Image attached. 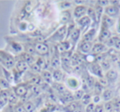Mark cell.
<instances>
[{
    "label": "cell",
    "instance_id": "6da1fadb",
    "mask_svg": "<svg viewBox=\"0 0 120 112\" xmlns=\"http://www.w3.org/2000/svg\"><path fill=\"white\" fill-rule=\"evenodd\" d=\"M0 61H2L3 64L8 69H11L15 66V61H14L13 57L3 51H0Z\"/></svg>",
    "mask_w": 120,
    "mask_h": 112
},
{
    "label": "cell",
    "instance_id": "7a4b0ae2",
    "mask_svg": "<svg viewBox=\"0 0 120 112\" xmlns=\"http://www.w3.org/2000/svg\"><path fill=\"white\" fill-rule=\"evenodd\" d=\"M34 48H35V52L38 55L41 56H46L49 54V46L45 43H42V42H37V43H34Z\"/></svg>",
    "mask_w": 120,
    "mask_h": 112
},
{
    "label": "cell",
    "instance_id": "3957f363",
    "mask_svg": "<svg viewBox=\"0 0 120 112\" xmlns=\"http://www.w3.org/2000/svg\"><path fill=\"white\" fill-rule=\"evenodd\" d=\"M105 15L109 17H115L119 14V7L117 5H109L105 8Z\"/></svg>",
    "mask_w": 120,
    "mask_h": 112
},
{
    "label": "cell",
    "instance_id": "277c9868",
    "mask_svg": "<svg viewBox=\"0 0 120 112\" xmlns=\"http://www.w3.org/2000/svg\"><path fill=\"white\" fill-rule=\"evenodd\" d=\"M66 83V86L69 88L71 89H74V90H77L79 89L81 85V83L78 79H77L76 77H68L65 80Z\"/></svg>",
    "mask_w": 120,
    "mask_h": 112
},
{
    "label": "cell",
    "instance_id": "5b68a950",
    "mask_svg": "<svg viewBox=\"0 0 120 112\" xmlns=\"http://www.w3.org/2000/svg\"><path fill=\"white\" fill-rule=\"evenodd\" d=\"M13 92L15 93L16 96L20 97H25L27 94V92H28V88L26 84H18L17 85L15 88H13Z\"/></svg>",
    "mask_w": 120,
    "mask_h": 112
},
{
    "label": "cell",
    "instance_id": "8992f818",
    "mask_svg": "<svg viewBox=\"0 0 120 112\" xmlns=\"http://www.w3.org/2000/svg\"><path fill=\"white\" fill-rule=\"evenodd\" d=\"M90 72L95 76H98L99 78H104L103 74V70H102L100 65H99L98 63H91L89 67Z\"/></svg>",
    "mask_w": 120,
    "mask_h": 112
},
{
    "label": "cell",
    "instance_id": "52a82bcc",
    "mask_svg": "<svg viewBox=\"0 0 120 112\" xmlns=\"http://www.w3.org/2000/svg\"><path fill=\"white\" fill-rule=\"evenodd\" d=\"M110 38H111V33H110L109 30L105 28V27L101 26L100 33L99 35V40L100 41V43H103L105 42H108Z\"/></svg>",
    "mask_w": 120,
    "mask_h": 112
},
{
    "label": "cell",
    "instance_id": "ba28073f",
    "mask_svg": "<svg viewBox=\"0 0 120 112\" xmlns=\"http://www.w3.org/2000/svg\"><path fill=\"white\" fill-rule=\"evenodd\" d=\"M68 36L70 37V38L74 42L78 41L79 38H80V35H81V30L78 28H72V27H70V28L68 30Z\"/></svg>",
    "mask_w": 120,
    "mask_h": 112
},
{
    "label": "cell",
    "instance_id": "9c48e42d",
    "mask_svg": "<svg viewBox=\"0 0 120 112\" xmlns=\"http://www.w3.org/2000/svg\"><path fill=\"white\" fill-rule=\"evenodd\" d=\"M87 12V7L83 5H78L74 9V17L77 19L85 17Z\"/></svg>",
    "mask_w": 120,
    "mask_h": 112
},
{
    "label": "cell",
    "instance_id": "30bf717a",
    "mask_svg": "<svg viewBox=\"0 0 120 112\" xmlns=\"http://www.w3.org/2000/svg\"><path fill=\"white\" fill-rule=\"evenodd\" d=\"M71 48V44L68 41H64L60 42L58 45H57V51L61 54L66 53Z\"/></svg>",
    "mask_w": 120,
    "mask_h": 112
},
{
    "label": "cell",
    "instance_id": "8fae6325",
    "mask_svg": "<svg viewBox=\"0 0 120 112\" xmlns=\"http://www.w3.org/2000/svg\"><path fill=\"white\" fill-rule=\"evenodd\" d=\"M107 50V48L104 43H95L92 46V48H91V53L92 54H95V55H97V54H100V53L106 51Z\"/></svg>",
    "mask_w": 120,
    "mask_h": 112
},
{
    "label": "cell",
    "instance_id": "7c38bea8",
    "mask_svg": "<svg viewBox=\"0 0 120 112\" xmlns=\"http://www.w3.org/2000/svg\"><path fill=\"white\" fill-rule=\"evenodd\" d=\"M67 31H68V30H67V28H66V25H64L63 27H61V28L57 30V32L53 36V38L54 40L61 41V40H63V38L65 37L66 34H67Z\"/></svg>",
    "mask_w": 120,
    "mask_h": 112
},
{
    "label": "cell",
    "instance_id": "4fadbf2b",
    "mask_svg": "<svg viewBox=\"0 0 120 112\" xmlns=\"http://www.w3.org/2000/svg\"><path fill=\"white\" fill-rule=\"evenodd\" d=\"M15 66H16V69H17V70L18 71L20 74H22V73H23V72H26V71L28 70V69L30 68L29 65L27 64L26 61H24L23 60H22V59L19 60V61L16 63Z\"/></svg>",
    "mask_w": 120,
    "mask_h": 112
},
{
    "label": "cell",
    "instance_id": "5bb4252c",
    "mask_svg": "<svg viewBox=\"0 0 120 112\" xmlns=\"http://www.w3.org/2000/svg\"><path fill=\"white\" fill-rule=\"evenodd\" d=\"M9 102L8 90H3L0 93V109L4 107Z\"/></svg>",
    "mask_w": 120,
    "mask_h": 112
},
{
    "label": "cell",
    "instance_id": "9a60e30c",
    "mask_svg": "<svg viewBox=\"0 0 120 112\" xmlns=\"http://www.w3.org/2000/svg\"><path fill=\"white\" fill-rule=\"evenodd\" d=\"M61 58H60V56L58 54V53H54L53 56H52L51 58V61H50V64H51V66L53 68L54 70H58L61 66Z\"/></svg>",
    "mask_w": 120,
    "mask_h": 112
},
{
    "label": "cell",
    "instance_id": "2e32d148",
    "mask_svg": "<svg viewBox=\"0 0 120 112\" xmlns=\"http://www.w3.org/2000/svg\"><path fill=\"white\" fill-rule=\"evenodd\" d=\"M114 24V20L112 17H108L107 15H104L102 18V25L101 26L105 27L107 29H109Z\"/></svg>",
    "mask_w": 120,
    "mask_h": 112
},
{
    "label": "cell",
    "instance_id": "e0dca14e",
    "mask_svg": "<svg viewBox=\"0 0 120 112\" xmlns=\"http://www.w3.org/2000/svg\"><path fill=\"white\" fill-rule=\"evenodd\" d=\"M91 23V19L86 15L85 17H82V18L77 20V24L79 25V26H81L82 28H86V27L89 26Z\"/></svg>",
    "mask_w": 120,
    "mask_h": 112
},
{
    "label": "cell",
    "instance_id": "ac0fdd59",
    "mask_svg": "<svg viewBox=\"0 0 120 112\" xmlns=\"http://www.w3.org/2000/svg\"><path fill=\"white\" fill-rule=\"evenodd\" d=\"M92 46H93V44H92L91 43H90V42L82 41V43H81L80 47H79V49L81 50L82 52L86 54V53H89L90 51H91Z\"/></svg>",
    "mask_w": 120,
    "mask_h": 112
},
{
    "label": "cell",
    "instance_id": "d6986e66",
    "mask_svg": "<svg viewBox=\"0 0 120 112\" xmlns=\"http://www.w3.org/2000/svg\"><path fill=\"white\" fill-rule=\"evenodd\" d=\"M71 19V13L68 10H64L60 13V22L62 24H66Z\"/></svg>",
    "mask_w": 120,
    "mask_h": 112
},
{
    "label": "cell",
    "instance_id": "ffe728a7",
    "mask_svg": "<svg viewBox=\"0 0 120 112\" xmlns=\"http://www.w3.org/2000/svg\"><path fill=\"white\" fill-rule=\"evenodd\" d=\"M118 78V73L115 70L113 69H110L107 71L106 74H105V79L107 80L110 81V82H113L115 81Z\"/></svg>",
    "mask_w": 120,
    "mask_h": 112
},
{
    "label": "cell",
    "instance_id": "44dd1931",
    "mask_svg": "<svg viewBox=\"0 0 120 112\" xmlns=\"http://www.w3.org/2000/svg\"><path fill=\"white\" fill-rule=\"evenodd\" d=\"M95 33H96V31H95V29H90V30H89L84 35L83 41L91 43V41L94 39V37H95Z\"/></svg>",
    "mask_w": 120,
    "mask_h": 112
},
{
    "label": "cell",
    "instance_id": "7402d4cb",
    "mask_svg": "<svg viewBox=\"0 0 120 112\" xmlns=\"http://www.w3.org/2000/svg\"><path fill=\"white\" fill-rule=\"evenodd\" d=\"M53 88H54L59 93L62 94V95H64V94H65L66 92H68V89L67 88L66 85H64V84H63L54 82L53 84Z\"/></svg>",
    "mask_w": 120,
    "mask_h": 112
},
{
    "label": "cell",
    "instance_id": "603a6c76",
    "mask_svg": "<svg viewBox=\"0 0 120 112\" xmlns=\"http://www.w3.org/2000/svg\"><path fill=\"white\" fill-rule=\"evenodd\" d=\"M42 79L45 82L48 83V84H52L53 82V77H52V74L48 70H42L41 72Z\"/></svg>",
    "mask_w": 120,
    "mask_h": 112
},
{
    "label": "cell",
    "instance_id": "cb8c5ba5",
    "mask_svg": "<svg viewBox=\"0 0 120 112\" xmlns=\"http://www.w3.org/2000/svg\"><path fill=\"white\" fill-rule=\"evenodd\" d=\"M52 77H53V80H54V82L59 83L60 81H62L64 75H63L62 71L58 69V70H54V71L52 74Z\"/></svg>",
    "mask_w": 120,
    "mask_h": 112
},
{
    "label": "cell",
    "instance_id": "d4e9b609",
    "mask_svg": "<svg viewBox=\"0 0 120 112\" xmlns=\"http://www.w3.org/2000/svg\"><path fill=\"white\" fill-rule=\"evenodd\" d=\"M102 97H103V99L106 102H110L112 98L113 97V92L110 89H106L102 93Z\"/></svg>",
    "mask_w": 120,
    "mask_h": 112
},
{
    "label": "cell",
    "instance_id": "484cf974",
    "mask_svg": "<svg viewBox=\"0 0 120 112\" xmlns=\"http://www.w3.org/2000/svg\"><path fill=\"white\" fill-rule=\"evenodd\" d=\"M22 60H23L24 61H26V62L29 65V66H30L33 63H35L34 58L31 55H29V54H27V53L25 52V53H22Z\"/></svg>",
    "mask_w": 120,
    "mask_h": 112
},
{
    "label": "cell",
    "instance_id": "4316f807",
    "mask_svg": "<svg viewBox=\"0 0 120 112\" xmlns=\"http://www.w3.org/2000/svg\"><path fill=\"white\" fill-rule=\"evenodd\" d=\"M23 106L26 112H35V105H34L33 102H30V101L26 102L25 103L23 104Z\"/></svg>",
    "mask_w": 120,
    "mask_h": 112
},
{
    "label": "cell",
    "instance_id": "83f0119b",
    "mask_svg": "<svg viewBox=\"0 0 120 112\" xmlns=\"http://www.w3.org/2000/svg\"><path fill=\"white\" fill-rule=\"evenodd\" d=\"M85 84L86 85V87L88 88H94V86L95 84V79H94L93 76L91 75H88L86 79V82H85Z\"/></svg>",
    "mask_w": 120,
    "mask_h": 112
},
{
    "label": "cell",
    "instance_id": "f1b7e54d",
    "mask_svg": "<svg viewBox=\"0 0 120 112\" xmlns=\"http://www.w3.org/2000/svg\"><path fill=\"white\" fill-rule=\"evenodd\" d=\"M85 92H84L83 89H77L73 93V98H74V101H80L82 99V97H84L85 95Z\"/></svg>",
    "mask_w": 120,
    "mask_h": 112
},
{
    "label": "cell",
    "instance_id": "f546056e",
    "mask_svg": "<svg viewBox=\"0 0 120 112\" xmlns=\"http://www.w3.org/2000/svg\"><path fill=\"white\" fill-rule=\"evenodd\" d=\"M109 42H110L111 45L114 46L115 48L120 49V38L118 37H111L109 40Z\"/></svg>",
    "mask_w": 120,
    "mask_h": 112
},
{
    "label": "cell",
    "instance_id": "4dcf8cb0",
    "mask_svg": "<svg viewBox=\"0 0 120 112\" xmlns=\"http://www.w3.org/2000/svg\"><path fill=\"white\" fill-rule=\"evenodd\" d=\"M78 105H79V104L75 102H69V103L67 105V106L65 107V109H66L65 110L67 112H72L77 106H78Z\"/></svg>",
    "mask_w": 120,
    "mask_h": 112
},
{
    "label": "cell",
    "instance_id": "1f68e13d",
    "mask_svg": "<svg viewBox=\"0 0 120 112\" xmlns=\"http://www.w3.org/2000/svg\"><path fill=\"white\" fill-rule=\"evenodd\" d=\"M10 88V84H9L8 81L6 80L5 79L0 78V88L2 90H8Z\"/></svg>",
    "mask_w": 120,
    "mask_h": 112
},
{
    "label": "cell",
    "instance_id": "d6a6232c",
    "mask_svg": "<svg viewBox=\"0 0 120 112\" xmlns=\"http://www.w3.org/2000/svg\"><path fill=\"white\" fill-rule=\"evenodd\" d=\"M25 52L26 53L29 55H31L33 56V54H35V48H34V44H30V43H28L25 46Z\"/></svg>",
    "mask_w": 120,
    "mask_h": 112
},
{
    "label": "cell",
    "instance_id": "836d02e7",
    "mask_svg": "<svg viewBox=\"0 0 120 112\" xmlns=\"http://www.w3.org/2000/svg\"><path fill=\"white\" fill-rule=\"evenodd\" d=\"M87 14H88V17H90V19H93L95 21H97V18H96V14H95V9H93L92 7H89L87 8Z\"/></svg>",
    "mask_w": 120,
    "mask_h": 112
},
{
    "label": "cell",
    "instance_id": "e575fe53",
    "mask_svg": "<svg viewBox=\"0 0 120 112\" xmlns=\"http://www.w3.org/2000/svg\"><path fill=\"white\" fill-rule=\"evenodd\" d=\"M103 88H104V87L100 84V83L95 82V86H94L93 89H94V91H95V92L96 95H100V94L102 92Z\"/></svg>",
    "mask_w": 120,
    "mask_h": 112
},
{
    "label": "cell",
    "instance_id": "d590c367",
    "mask_svg": "<svg viewBox=\"0 0 120 112\" xmlns=\"http://www.w3.org/2000/svg\"><path fill=\"white\" fill-rule=\"evenodd\" d=\"M35 63L38 65V66L42 70H44L45 69V67H46V64H45V60L43 59V57H39L38 59L35 61Z\"/></svg>",
    "mask_w": 120,
    "mask_h": 112
},
{
    "label": "cell",
    "instance_id": "8d00e7d4",
    "mask_svg": "<svg viewBox=\"0 0 120 112\" xmlns=\"http://www.w3.org/2000/svg\"><path fill=\"white\" fill-rule=\"evenodd\" d=\"M102 11H103V7H100L99 5L95 6V14H96V18H97V21L100 20V17H101V14H102Z\"/></svg>",
    "mask_w": 120,
    "mask_h": 112
},
{
    "label": "cell",
    "instance_id": "74e56055",
    "mask_svg": "<svg viewBox=\"0 0 120 112\" xmlns=\"http://www.w3.org/2000/svg\"><path fill=\"white\" fill-rule=\"evenodd\" d=\"M113 104L112 102H107L105 105V112H113Z\"/></svg>",
    "mask_w": 120,
    "mask_h": 112
},
{
    "label": "cell",
    "instance_id": "f35d334b",
    "mask_svg": "<svg viewBox=\"0 0 120 112\" xmlns=\"http://www.w3.org/2000/svg\"><path fill=\"white\" fill-rule=\"evenodd\" d=\"M90 100H91V97H90L89 94L86 93L81 101H82V102L84 104V105H89V104L90 103Z\"/></svg>",
    "mask_w": 120,
    "mask_h": 112
},
{
    "label": "cell",
    "instance_id": "ab89813d",
    "mask_svg": "<svg viewBox=\"0 0 120 112\" xmlns=\"http://www.w3.org/2000/svg\"><path fill=\"white\" fill-rule=\"evenodd\" d=\"M94 112H105V105L103 104H97V105H95V109H94Z\"/></svg>",
    "mask_w": 120,
    "mask_h": 112
},
{
    "label": "cell",
    "instance_id": "60d3db41",
    "mask_svg": "<svg viewBox=\"0 0 120 112\" xmlns=\"http://www.w3.org/2000/svg\"><path fill=\"white\" fill-rule=\"evenodd\" d=\"M14 112H26L23 106V104H17L13 109Z\"/></svg>",
    "mask_w": 120,
    "mask_h": 112
},
{
    "label": "cell",
    "instance_id": "b9f144b4",
    "mask_svg": "<svg viewBox=\"0 0 120 112\" xmlns=\"http://www.w3.org/2000/svg\"><path fill=\"white\" fill-rule=\"evenodd\" d=\"M95 103L94 102H90L89 105H86L85 109V112H94V109H95Z\"/></svg>",
    "mask_w": 120,
    "mask_h": 112
},
{
    "label": "cell",
    "instance_id": "7bdbcfd3",
    "mask_svg": "<svg viewBox=\"0 0 120 112\" xmlns=\"http://www.w3.org/2000/svg\"><path fill=\"white\" fill-rule=\"evenodd\" d=\"M30 68L33 71H35V72H38V73H41L42 72V70L40 69V67H39L38 65L35 63H35H33V64H32L31 66H30Z\"/></svg>",
    "mask_w": 120,
    "mask_h": 112
},
{
    "label": "cell",
    "instance_id": "ee69618b",
    "mask_svg": "<svg viewBox=\"0 0 120 112\" xmlns=\"http://www.w3.org/2000/svg\"><path fill=\"white\" fill-rule=\"evenodd\" d=\"M12 48L16 50V52H22V45L17 43H12Z\"/></svg>",
    "mask_w": 120,
    "mask_h": 112
},
{
    "label": "cell",
    "instance_id": "f6af8a7d",
    "mask_svg": "<svg viewBox=\"0 0 120 112\" xmlns=\"http://www.w3.org/2000/svg\"><path fill=\"white\" fill-rule=\"evenodd\" d=\"M109 1H103V0H100V1H99L98 2V5L100 6V7H106L107 6L109 5Z\"/></svg>",
    "mask_w": 120,
    "mask_h": 112
},
{
    "label": "cell",
    "instance_id": "bcb514c9",
    "mask_svg": "<svg viewBox=\"0 0 120 112\" xmlns=\"http://www.w3.org/2000/svg\"><path fill=\"white\" fill-rule=\"evenodd\" d=\"M72 112H85V109L82 107V105H79L78 106H77Z\"/></svg>",
    "mask_w": 120,
    "mask_h": 112
},
{
    "label": "cell",
    "instance_id": "7dc6e473",
    "mask_svg": "<svg viewBox=\"0 0 120 112\" xmlns=\"http://www.w3.org/2000/svg\"><path fill=\"white\" fill-rule=\"evenodd\" d=\"M118 33H120V19H119V21H118Z\"/></svg>",
    "mask_w": 120,
    "mask_h": 112
},
{
    "label": "cell",
    "instance_id": "c3c4849f",
    "mask_svg": "<svg viewBox=\"0 0 120 112\" xmlns=\"http://www.w3.org/2000/svg\"><path fill=\"white\" fill-rule=\"evenodd\" d=\"M75 3H76V4H83V3H86V2H85V1H75Z\"/></svg>",
    "mask_w": 120,
    "mask_h": 112
},
{
    "label": "cell",
    "instance_id": "681fc988",
    "mask_svg": "<svg viewBox=\"0 0 120 112\" xmlns=\"http://www.w3.org/2000/svg\"><path fill=\"white\" fill-rule=\"evenodd\" d=\"M2 91H3V90H2V89L0 88V93H1V92H2Z\"/></svg>",
    "mask_w": 120,
    "mask_h": 112
}]
</instances>
